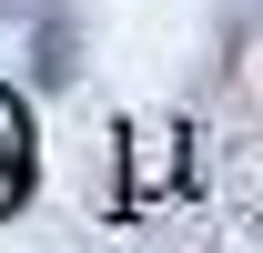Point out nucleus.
Returning <instances> with one entry per match:
<instances>
[{
  "label": "nucleus",
  "mask_w": 263,
  "mask_h": 253,
  "mask_svg": "<svg viewBox=\"0 0 263 253\" xmlns=\"http://www.w3.org/2000/svg\"><path fill=\"white\" fill-rule=\"evenodd\" d=\"M31 203V112L0 92V213H21Z\"/></svg>",
  "instance_id": "f257e3e1"
}]
</instances>
